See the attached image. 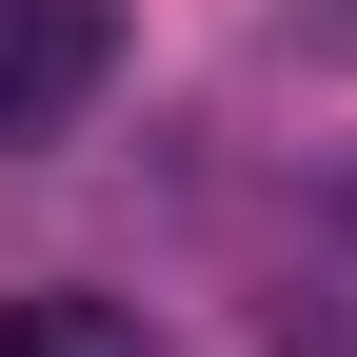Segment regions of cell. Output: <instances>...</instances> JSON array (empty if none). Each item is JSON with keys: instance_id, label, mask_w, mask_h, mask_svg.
I'll list each match as a JSON object with an SVG mask.
<instances>
[{"instance_id": "obj_1", "label": "cell", "mask_w": 357, "mask_h": 357, "mask_svg": "<svg viewBox=\"0 0 357 357\" xmlns=\"http://www.w3.org/2000/svg\"><path fill=\"white\" fill-rule=\"evenodd\" d=\"M119 79V0H0V139H60Z\"/></svg>"}, {"instance_id": "obj_2", "label": "cell", "mask_w": 357, "mask_h": 357, "mask_svg": "<svg viewBox=\"0 0 357 357\" xmlns=\"http://www.w3.org/2000/svg\"><path fill=\"white\" fill-rule=\"evenodd\" d=\"M0 357H159V318H139V298L40 278V298H0Z\"/></svg>"}]
</instances>
